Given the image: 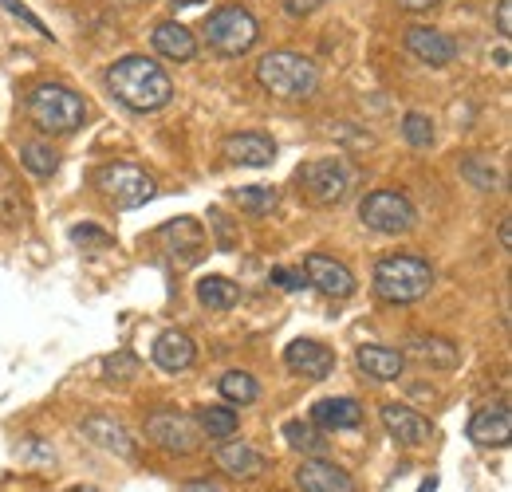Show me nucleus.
<instances>
[{"label": "nucleus", "mask_w": 512, "mask_h": 492, "mask_svg": "<svg viewBox=\"0 0 512 492\" xmlns=\"http://www.w3.org/2000/svg\"><path fill=\"white\" fill-rule=\"evenodd\" d=\"M99 189L119 209H138V205H146L154 197V178H146L138 166H107L99 174Z\"/></svg>", "instance_id": "obj_8"}, {"label": "nucleus", "mask_w": 512, "mask_h": 492, "mask_svg": "<svg viewBox=\"0 0 512 492\" xmlns=\"http://www.w3.org/2000/svg\"><path fill=\"white\" fill-rule=\"evenodd\" d=\"M272 284H280L284 292H296V288H304V276L288 272V268H272Z\"/></svg>", "instance_id": "obj_36"}, {"label": "nucleus", "mask_w": 512, "mask_h": 492, "mask_svg": "<svg viewBox=\"0 0 512 492\" xmlns=\"http://www.w3.org/2000/svg\"><path fill=\"white\" fill-rule=\"evenodd\" d=\"M296 182H300V193L312 205H339L347 197V189H351V170L339 158H320V162L300 166Z\"/></svg>", "instance_id": "obj_7"}, {"label": "nucleus", "mask_w": 512, "mask_h": 492, "mask_svg": "<svg viewBox=\"0 0 512 492\" xmlns=\"http://www.w3.org/2000/svg\"><path fill=\"white\" fill-rule=\"evenodd\" d=\"M260 40V24L249 8L241 4H221L209 20H205V44L217 56H245L253 52V44Z\"/></svg>", "instance_id": "obj_5"}, {"label": "nucleus", "mask_w": 512, "mask_h": 492, "mask_svg": "<svg viewBox=\"0 0 512 492\" xmlns=\"http://www.w3.org/2000/svg\"><path fill=\"white\" fill-rule=\"evenodd\" d=\"M359 217H363L367 229H375V233H383V237L410 233L414 221H418L410 197L398 193V189H375V193H367L363 205H359Z\"/></svg>", "instance_id": "obj_6"}, {"label": "nucleus", "mask_w": 512, "mask_h": 492, "mask_svg": "<svg viewBox=\"0 0 512 492\" xmlns=\"http://www.w3.org/2000/svg\"><path fill=\"white\" fill-rule=\"evenodd\" d=\"M154 48H158V56L178 60V63H190L193 56H197V40H193V32L186 28V24H174V20H166V24L154 28Z\"/></svg>", "instance_id": "obj_23"}, {"label": "nucleus", "mask_w": 512, "mask_h": 492, "mask_svg": "<svg viewBox=\"0 0 512 492\" xmlns=\"http://www.w3.org/2000/svg\"><path fill=\"white\" fill-rule=\"evenodd\" d=\"M0 8H4V12H12L16 20H24V24L32 28V32H40V36H52V32H48V24H44V20L36 16V12H28V8L20 4V0H0Z\"/></svg>", "instance_id": "obj_34"}, {"label": "nucleus", "mask_w": 512, "mask_h": 492, "mask_svg": "<svg viewBox=\"0 0 512 492\" xmlns=\"http://www.w3.org/2000/svg\"><path fill=\"white\" fill-rule=\"evenodd\" d=\"M213 457H217L221 473H229V477H237V481H256V477L268 469V457L256 453L253 445H245V441H221Z\"/></svg>", "instance_id": "obj_12"}, {"label": "nucleus", "mask_w": 512, "mask_h": 492, "mask_svg": "<svg viewBox=\"0 0 512 492\" xmlns=\"http://www.w3.org/2000/svg\"><path fill=\"white\" fill-rule=\"evenodd\" d=\"M406 52L414 60L430 63V67H446L457 60V44L442 28H426V24H410L406 28Z\"/></svg>", "instance_id": "obj_11"}, {"label": "nucleus", "mask_w": 512, "mask_h": 492, "mask_svg": "<svg viewBox=\"0 0 512 492\" xmlns=\"http://www.w3.org/2000/svg\"><path fill=\"white\" fill-rule=\"evenodd\" d=\"M20 162H24V170H32L36 178H52L56 166H60V154H56L52 146H44V142H24V146H20Z\"/></svg>", "instance_id": "obj_28"}, {"label": "nucleus", "mask_w": 512, "mask_h": 492, "mask_svg": "<svg viewBox=\"0 0 512 492\" xmlns=\"http://www.w3.org/2000/svg\"><path fill=\"white\" fill-rule=\"evenodd\" d=\"M383 426L398 445H426V441H430V422H426L418 410L398 406V402L383 406Z\"/></svg>", "instance_id": "obj_15"}, {"label": "nucleus", "mask_w": 512, "mask_h": 492, "mask_svg": "<svg viewBox=\"0 0 512 492\" xmlns=\"http://www.w3.org/2000/svg\"><path fill=\"white\" fill-rule=\"evenodd\" d=\"M406 355L438 370H453L461 363V351H457L449 339H438V335H414V339L406 343Z\"/></svg>", "instance_id": "obj_21"}, {"label": "nucleus", "mask_w": 512, "mask_h": 492, "mask_svg": "<svg viewBox=\"0 0 512 492\" xmlns=\"http://www.w3.org/2000/svg\"><path fill=\"white\" fill-rule=\"evenodd\" d=\"M284 441H288L292 449H300V453H312V457H320L323 449H327L323 433L316 430V426H304V422H288V426H284Z\"/></svg>", "instance_id": "obj_31"}, {"label": "nucleus", "mask_w": 512, "mask_h": 492, "mask_svg": "<svg viewBox=\"0 0 512 492\" xmlns=\"http://www.w3.org/2000/svg\"><path fill=\"white\" fill-rule=\"evenodd\" d=\"M182 492H225L217 481H190V485H182Z\"/></svg>", "instance_id": "obj_39"}, {"label": "nucleus", "mask_w": 512, "mask_h": 492, "mask_svg": "<svg viewBox=\"0 0 512 492\" xmlns=\"http://www.w3.org/2000/svg\"><path fill=\"white\" fill-rule=\"evenodd\" d=\"M497 32L501 36L512 32V0H497Z\"/></svg>", "instance_id": "obj_37"}, {"label": "nucleus", "mask_w": 512, "mask_h": 492, "mask_svg": "<svg viewBox=\"0 0 512 492\" xmlns=\"http://www.w3.org/2000/svg\"><path fill=\"white\" fill-rule=\"evenodd\" d=\"M103 370H107V378H111V382H115V378H119V382H127V378L138 374V359L127 355V351H115L111 359H103Z\"/></svg>", "instance_id": "obj_33"}, {"label": "nucleus", "mask_w": 512, "mask_h": 492, "mask_svg": "<svg viewBox=\"0 0 512 492\" xmlns=\"http://www.w3.org/2000/svg\"><path fill=\"white\" fill-rule=\"evenodd\" d=\"M434 489H438V481L430 477V481H426V485H422V489H418V492H434Z\"/></svg>", "instance_id": "obj_44"}, {"label": "nucleus", "mask_w": 512, "mask_h": 492, "mask_svg": "<svg viewBox=\"0 0 512 492\" xmlns=\"http://www.w3.org/2000/svg\"><path fill=\"white\" fill-rule=\"evenodd\" d=\"M430 284H434V268L422 256L394 252L375 264V292L386 304H414L430 292Z\"/></svg>", "instance_id": "obj_3"}, {"label": "nucleus", "mask_w": 512, "mask_h": 492, "mask_svg": "<svg viewBox=\"0 0 512 492\" xmlns=\"http://www.w3.org/2000/svg\"><path fill=\"white\" fill-rule=\"evenodd\" d=\"M221 394L229 398V402H237V406H249L256 402V394H260V386H256L253 374H245V370H229V374H221Z\"/></svg>", "instance_id": "obj_30"}, {"label": "nucleus", "mask_w": 512, "mask_h": 492, "mask_svg": "<svg viewBox=\"0 0 512 492\" xmlns=\"http://www.w3.org/2000/svg\"><path fill=\"white\" fill-rule=\"evenodd\" d=\"M197 430L209 433L213 441H225V437H233L237 433V410H225V406H205V410H197Z\"/></svg>", "instance_id": "obj_27"}, {"label": "nucleus", "mask_w": 512, "mask_h": 492, "mask_svg": "<svg viewBox=\"0 0 512 492\" xmlns=\"http://www.w3.org/2000/svg\"><path fill=\"white\" fill-rule=\"evenodd\" d=\"M229 197H233L237 209H245V213H253V217H264V213H272V209L280 205V193L268 189V185H241V189H233Z\"/></svg>", "instance_id": "obj_26"}, {"label": "nucleus", "mask_w": 512, "mask_h": 492, "mask_svg": "<svg viewBox=\"0 0 512 492\" xmlns=\"http://www.w3.org/2000/svg\"><path fill=\"white\" fill-rule=\"evenodd\" d=\"M256 83L272 99L300 103V99H312L320 91V67L300 52H268L256 63Z\"/></svg>", "instance_id": "obj_2"}, {"label": "nucleus", "mask_w": 512, "mask_h": 492, "mask_svg": "<svg viewBox=\"0 0 512 492\" xmlns=\"http://www.w3.org/2000/svg\"><path fill=\"white\" fill-rule=\"evenodd\" d=\"M284 363H288V370H296L304 378H327L335 370V355L323 343H316V339H296L284 351Z\"/></svg>", "instance_id": "obj_16"}, {"label": "nucleus", "mask_w": 512, "mask_h": 492, "mask_svg": "<svg viewBox=\"0 0 512 492\" xmlns=\"http://www.w3.org/2000/svg\"><path fill=\"white\" fill-rule=\"evenodd\" d=\"M304 276H308V284H316L323 296H331V300H347V296L355 292L351 268L339 264L335 256H323V252H312V256L304 260Z\"/></svg>", "instance_id": "obj_10"}, {"label": "nucleus", "mask_w": 512, "mask_h": 492, "mask_svg": "<svg viewBox=\"0 0 512 492\" xmlns=\"http://www.w3.org/2000/svg\"><path fill=\"white\" fill-rule=\"evenodd\" d=\"M402 8H410V12H422V8H434V4H442V0H398Z\"/></svg>", "instance_id": "obj_40"}, {"label": "nucleus", "mask_w": 512, "mask_h": 492, "mask_svg": "<svg viewBox=\"0 0 512 492\" xmlns=\"http://www.w3.org/2000/svg\"><path fill=\"white\" fill-rule=\"evenodd\" d=\"M237 284L233 280H225V276H205V280H197V300L205 304V308L213 311H229L237 304Z\"/></svg>", "instance_id": "obj_25"}, {"label": "nucleus", "mask_w": 512, "mask_h": 492, "mask_svg": "<svg viewBox=\"0 0 512 492\" xmlns=\"http://www.w3.org/2000/svg\"><path fill=\"white\" fill-rule=\"evenodd\" d=\"M284 8H288L292 16H308V12L323 8V0H284Z\"/></svg>", "instance_id": "obj_38"}, {"label": "nucleus", "mask_w": 512, "mask_h": 492, "mask_svg": "<svg viewBox=\"0 0 512 492\" xmlns=\"http://www.w3.org/2000/svg\"><path fill=\"white\" fill-rule=\"evenodd\" d=\"M296 485L304 492H355V481L335 461H323V457H308L296 469Z\"/></svg>", "instance_id": "obj_14"}, {"label": "nucleus", "mask_w": 512, "mask_h": 492, "mask_svg": "<svg viewBox=\"0 0 512 492\" xmlns=\"http://www.w3.org/2000/svg\"><path fill=\"white\" fill-rule=\"evenodd\" d=\"M469 441H477L485 449H505L512 441L509 406H485V410H477L473 422H469Z\"/></svg>", "instance_id": "obj_13"}, {"label": "nucleus", "mask_w": 512, "mask_h": 492, "mask_svg": "<svg viewBox=\"0 0 512 492\" xmlns=\"http://www.w3.org/2000/svg\"><path fill=\"white\" fill-rule=\"evenodd\" d=\"M225 158L237 162V166H268L276 158V146H272V138L245 130V134H229L225 138Z\"/></svg>", "instance_id": "obj_17"}, {"label": "nucleus", "mask_w": 512, "mask_h": 492, "mask_svg": "<svg viewBox=\"0 0 512 492\" xmlns=\"http://www.w3.org/2000/svg\"><path fill=\"white\" fill-rule=\"evenodd\" d=\"M83 433L99 445V449H107V453H119V457H134V441H130V433L115 422V418H103V414H91L87 422H83Z\"/></svg>", "instance_id": "obj_24"}, {"label": "nucleus", "mask_w": 512, "mask_h": 492, "mask_svg": "<svg viewBox=\"0 0 512 492\" xmlns=\"http://www.w3.org/2000/svg\"><path fill=\"white\" fill-rule=\"evenodd\" d=\"M461 178L473 185V189H481V193H497L501 189V174L485 158H477V154L461 158Z\"/></svg>", "instance_id": "obj_29"}, {"label": "nucleus", "mask_w": 512, "mask_h": 492, "mask_svg": "<svg viewBox=\"0 0 512 492\" xmlns=\"http://www.w3.org/2000/svg\"><path fill=\"white\" fill-rule=\"evenodd\" d=\"M146 433H150L154 445H162V449H170V453H193V449L201 445L197 422L186 418V414H178V410H154V414L146 418Z\"/></svg>", "instance_id": "obj_9"}, {"label": "nucleus", "mask_w": 512, "mask_h": 492, "mask_svg": "<svg viewBox=\"0 0 512 492\" xmlns=\"http://www.w3.org/2000/svg\"><path fill=\"white\" fill-rule=\"evenodd\" d=\"M355 363H359V370H363L367 378L390 382V378H398V374H402V367H406V355H402V351H394V347H379V343H367V347H359Z\"/></svg>", "instance_id": "obj_22"}, {"label": "nucleus", "mask_w": 512, "mask_h": 492, "mask_svg": "<svg viewBox=\"0 0 512 492\" xmlns=\"http://www.w3.org/2000/svg\"><path fill=\"white\" fill-rule=\"evenodd\" d=\"M28 217H32V209H28L24 185L12 174L8 158H0V221H4V225H24Z\"/></svg>", "instance_id": "obj_18"}, {"label": "nucleus", "mask_w": 512, "mask_h": 492, "mask_svg": "<svg viewBox=\"0 0 512 492\" xmlns=\"http://www.w3.org/2000/svg\"><path fill=\"white\" fill-rule=\"evenodd\" d=\"M312 422L323 430H355L363 422V406L355 398H323L312 406Z\"/></svg>", "instance_id": "obj_20"}, {"label": "nucleus", "mask_w": 512, "mask_h": 492, "mask_svg": "<svg viewBox=\"0 0 512 492\" xmlns=\"http://www.w3.org/2000/svg\"><path fill=\"white\" fill-rule=\"evenodd\" d=\"M71 241H75V245L111 248V237H107V233H99V229H91V225H79V229H71Z\"/></svg>", "instance_id": "obj_35"}, {"label": "nucleus", "mask_w": 512, "mask_h": 492, "mask_svg": "<svg viewBox=\"0 0 512 492\" xmlns=\"http://www.w3.org/2000/svg\"><path fill=\"white\" fill-rule=\"evenodd\" d=\"M107 87L111 95L130 107V111H162L174 99V83L162 71V63L146 60V56H123L119 63H111L107 71Z\"/></svg>", "instance_id": "obj_1"}, {"label": "nucleus", "mask_w": 512, "mask_h": 492, "mask_svg": "<svg viewBox=\"0 0 512 492\" xmlns=\"http://www.w3.org/2000/svg\"><path fill=\"white\" fill-rule=\"evenodd\" d=\"M512 245V229H509V221L501 225V248H509Z\"/></svg>", "instance_id": "obj_41"}, {"label": "nucleus", "mask_w": 512, "mask_h": 492, "mask_svg": "<svg viewBox=\"0 0 512 492\" xmlns=\"http://www.w3.org/2000/svg\"><path fill=\"white\" fill-rule=\"evenodd\" d=\"M493 60H497V67H509V48H497V56H493Z\"/></svg>", "instance_id": "obj_42"}, {"label": "nucleus", "mask_w": 512, "mask_h": 492, "mask_svg": "<svg viewBox=\"0 0 512 492\" xmlns=\"http://www.w3.org/2000/svg\"><path fill=\"white\" fill-rule=\"evenodd\" d=\"M402 138H406L414 150H426V146H434V123L414 111V115L402 119Z\"/></svg>", "instance_id": "obj_32"}, {"label": "nucleus", "mask_w": 512, "mask_h": 492, "mask_svg": "<svg viewBox=\"0 0 512 492\" xmlns=\"http://www.w3.org/2000/svg\"><path fill=\"white\" fill-rule=\"evenodd\" d=\"M83 115H87L83 99L64 83H40L28 95V119L44 134H71L75 126H83Z\"/></svg>", "instance_id": "obj_4"}, {"label": "nucleus", "mask_w": 512, "mask_h": 492, "mask_svg": "<svg viewBox=\"0 0 512 492\" xmlns=\"http://www.w3.org/2000/svg\"><path fill=\"white\" fill-rule=\"evenodd\" d=\"M193 359H197V347H193V339L186 331H166V335H158V343H154V363L162 370H170V374L190 370Z\"/></svg>", "instance_id": "obj_19"}, {"label": "nucleus", "mask_w": 512, "mask_h": 492, "mask_svg": "<svg viewBox=\"0 0 512 492\" xmlns=\"http://www.w3.org/2000/svg\"><path fill=\"white\" fill-rule=\"evenodd\" d=\"M71 492H99V489H71Z\"/></svg>", "instance_id": "obj_45"}, {"label": "nucleus", "mask_w": 512, "mask_h": 492, "mask_svg": "<svg viewBox=\"0 0 512 492\" xmlns=\"http://www.w3.org/2000/svg\"><path fill=\"white\" fill-rule=\"evenodd\" d=\"M193 4H201V0H174V8H193Z\"/></svg>", "instance_id": "obj_43"}]
</instances>
